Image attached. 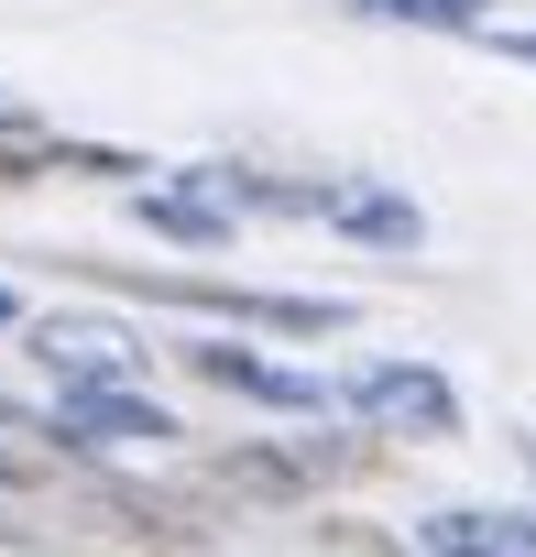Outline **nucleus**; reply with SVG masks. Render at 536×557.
<instances>
[{
  "label": "nucleus",
  "instance_id": "nucleus-8",
  "mask_svg": "<svg viewBox=\"0 0 536 557\" xmlns=\"http://www.w3.org/2000/svg\"><path fill=\"white\" fill-rule=\"evenodd\" d=\"M362 23H416V34H471L482 0H351Z\"/></svg>",
  "mask_w": 536,
  "mask_h": 557
},
{
  "label": "nucleus",
  "instance_id": "nucleus-9",
  "mask_svg": "<svg viewBox=\"0 0 536 557\" xmlns=\"http://www.w3.org/2000/svg\"><path fill=\"white\" fill-rule=\"evenodd\" d=\"M492 45H503V55H514V66H536V34H492Z\"/></svg>",
  "mask_w": 536,
  "mask_h": 557
},
{
  "label": "nucleus",
  "instance_id": "nucleus-7",
  "mask_svg": "<svg viewBox=\"0 0 536 557\" xmlns=\"http://www.w3.org/2000/svg\"><path fill=\"white\" fill-rule=\"evenodd\" d=\"M329 219L362 230V240H383V251H416V240H427V219H416L405 197H329Z\"/></svg>",
  "mask_w": 536,
  "mask_h": 557
},
{
  "label": "nucleus",
  "instance_id": "nucleus-11",
  "mask_svg": "<svg viewBox=\"0 0 536 557\" xmlns=\"http://www.w3.org/2000/svg\"><path fill=\"white\" fill-rule=\"evenodd\" d=\"M0 481H12V459H0Z\"/></svg>",
  "mask_w": 536,
  "mask_h": 557
},
{
  "label": "nucleus",
  "instance_id": "nucleus-5",
  "mask_svg": "<svg viewBox=\"0 0 536 557\" xmlns=\"http://www.w3.org/2000/svg\"><path fill=\"white\" fill-rule=\"evenodd\" d=\"M427 557H536V524L482 513V503H449V513H427Z\"/></svg>",
  "mask_w": 536,
  "mask_h": 557
},
{
  "label": "nucleus",
  "instance_id": "nucleus-10",
  "mask_svg": "<svg viewBox=\"0 0 536 557\" xmlns=\"http://www.w3.org/2000/svg\"><path fill=\"white\" fill-rule=\"evenodd\" d=\"M12 318H23V307H12V285H0V329H12Z\"/></svg>",
  "mask_w": 536,
  "mask_h": 557
},
{
  "label": "nucleus",
  "instance_id": "nucleus-6",
  "mask_svg": "<svg viewBox=\"0 0 536 557\" xmlns=\"http://www.w3.org/2000/svg\"><path fill=\"white\" fill-rule=\"evenodd\" d=\"M143 230H165V240H197V251H219L230 240V197H143Z\"/></svg>",
  "mask_w": 536,
  "mask_h": 557
},
{
  "label": "nucleus",
  "instance_id": "nucleus-1",
  "mask_svg": "<svg viewBox=\"0 0 536 557\" xmlns=\"http://www.w3.org/2000/svg\"><path fill=\"white\" fill-rule=\"evenodd\" d=\"M340 405H351L362 426H383V437H460V394H449V372H427V361H373Z\"/></svg>",
  "mask_w": 536,
  "mask_h": 557
},
{
  "label": "nucleus",
  "instance_id": "nucleus-2",
  "mask_svg": "<svg viewBox=\"0 0 536 557\" xmlns=\"http://www.w3.org/2000/svg\"><path fill=\"white\" fill-rule=\"evenodd\" d=\"M56 426H66L77 448H165V437H175V416H165L154 394H132V383H66Z\"/></svg>",
  "mask_w": 536,
  "mask_h": 557
},
{
  "label": "nucleus",
  "instance_id": "nucleus-3",
  "mask_svg": "<svg viewBox=\"0 0 536 557\" xmlns=\"http://www.w3.org/2000/svg\"><path fill=\"white\" fill-rule=\"evenodd\" d=\"M197 372H208V383H230V394H252V405H285V416H318V405H329V383H318V372L263 361V350H241V339H197Z\"/></svg>",
  "mask_w": 536,
  "mask_h": 557
},
{
  "label": "nucleus",
  "instance_id": "nucleus-4",
  "mask_svg": "<svg viewBox=\"0 0 536 557\" xmlns=\"http://www.w3.org/2000/svg\"><path fill=\"white\" fill-rule=\"evenodd\" d=\"M34 361H45L56 383H132V372H143V350H132L121 329H99V318H45V329H34Z\"/></svg>",
  "mask_w": 536,
  "mask_h": 557
}]
</instances>
